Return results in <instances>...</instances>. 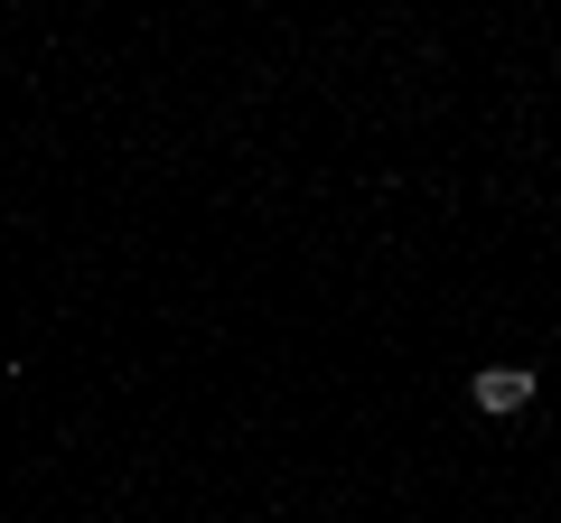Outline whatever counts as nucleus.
<instances>
[{"mask_svg":"<svg viewBox=\"0 0 561 523\" xmlns=\"http://www.w3.org/2000/svg\"><path fill=\"white\" fill-rule=\"evenodd\" d=\"M468 393H478V411H496V421H505V411H524V403H534V374H524V364H486V374L468 383Z\"/></svg>","mask_w":561,"mask_h":523,"instance_id":"nucleus-1","label":"nucleus"}]
</instances>
